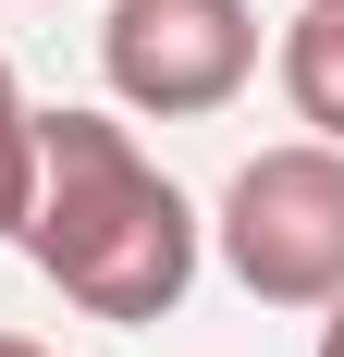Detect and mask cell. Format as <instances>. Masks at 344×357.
<instances>
[{
	"instance_id": "cell-1",
	"label": "cell",
	"mask_w": 344,
	"mask_h": 357,
	"mask_svg": "<svg viewBox=\"0 0 344 357\" xmlns=\"http://www.w3.org/2000/svg\"><path fill=\"white\" fill-rule=\"evenodd\" d=\"M25 259L86 321H172L197 284V210L111 111H37V185H25Z\"/></svg>"
},
{
	"instance_id": "cell-7",
	"label": "cell",
	"mask_w": 344,
	"mask_h": 357,
	"mask_svg": "<svg viewBox=\"0 0 344 357\" xmlns=\"http://www.w3.org/2000/svg\"><path fill=\"white\" fill-rule=\"evenodd\" d=\"M0 357H49V345H25V333H0Z\"/></svg>"
},
{
	"instance_id": "cell-6",
	"label": "cell",
	"mask_w": 344,
	"mask_h": 357,
	"mask_svg": "<svg viewBox=\"0 0 344 357\" xmlns=\"http://www.w3.org/2000/svg\"><path fill=\"white\" fill-rule=\"evenodd\" d=\"M320 357H344V296H332V321H320Z\"/></svg>"
},
{
	"instance_id": "cell-3",
	"label": "cell",
	"mask_w": 344,
	"mask_h": 357,
	"mask_svg": "<svg viewBox=\"0 0 344 357\" xmlns=\"http://www.w3.org/2000/svg\"><path fill=\"white\" fill-rule=\"evenodd\" d=\"M99 74L148 123H197V111H221L258 74V13L246 0H111Z\"/></svg>"
},
{
	"instance_id": "cell-5",
	"label": "cell",
	"mask_w": 344,
	"mask_h": 357,
	"mask_svg": "<svg viewBox=\"0 0 344 357\" xmlns=\"http://www.w3.org/2000/svg\"><path fill=\"white\" fill-rule=\"evenodd\" d=\"M25 185H37V111L13 86V62H0V234L25 222Z\"/></svg>"
},
{
	"instance_id": "cell-2",
	"label": "cell",
	"mask_w": 344,
	"mask_h": 357,
	"mask_svg": "<svg viewBox=\"0 0 344 357\" xmlns=\"http://www.w3.org/2000/svg\"><path fill=\"white\" fill-rule=\"evenodd\" d=\"M221 271L258 308H332L344 296V148H258L221 185Z\"/></svg>"
},
{
	"instance_id": "cell-4",
	"label": "cell",
	"mask_w": 344,
	"mask_h": 357,
	"mask_svg": "<svg viewBox=\"0 0 344 357\" xmlns=\"http://www.w3.org/2000/svg\"><path fill=\"white\" fill-rule=\"evenodd\" d=\"M283 99L320 148H344V0H308L283 25Z\"/></svg>"
}]
</instances>
